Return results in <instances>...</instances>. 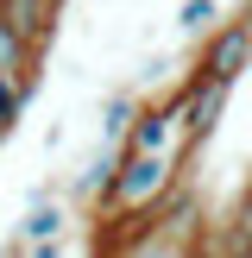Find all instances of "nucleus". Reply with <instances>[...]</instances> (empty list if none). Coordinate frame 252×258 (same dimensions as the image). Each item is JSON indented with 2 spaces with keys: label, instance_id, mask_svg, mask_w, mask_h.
Here are the masks:
<instances>
[{
  "label": "nucleus",
  "instance_id": "obj_1",
  "mask_svg": "<svg viewBox=\"0 0 252 258\" xmlns=\"http://www.w3.org/2000/svg\"><path fill=\"white\" fill-rule=\"evenodd\" d=\"M183 164L189 158H133V151H126L120 183H113L101 221H145V214H158L164 202L183 189Z\"/></svg>",
  "mask_w": 252,
  "mask_h": 258
},
{
  "label": "nucleus",
  "instance_id": "obj_2",
  "mask_svg": "<svg viewBox=\"0 0 252 258\" xmlns=\"http://www.w3.org/2000/svg\"><path fill=\"white\" fill-rule=\"evenodd\" d=\"M246 70H252V25H246V13H239V19H221V32L202 38L196 76H208V82H239Z\"/></svg>",
  "mask_w": 252,
  "mask_h": 258
},
{
  "label": "nucleus",
  "instance_id": "obj_3",
  "mask_svg": "<svg viewBox=\"0 0 252 258\" xmlns=\"http://www.w3.org/2000/svg\"><path fill=\"white\" fill-rule=\"evenodd\" d=\"M120 164H126V151L120 145H95L88 151V164L76 170V183H70V196L82 202V208H107V196H113V183H120Z\"/></svg>",
  "mask_w": 252,
  "mask_h": 258
},
{
  "label": "nucleus",
  "instance_id": "obj_4",
  "mask_svg": "<svg viewBox=\"0 0 252 258\" xmlns=\"http://www.w3.org/2000/svg\"><path fill=\"white\" fill-rule=\"evenodd\" d=\"M189 82H196V101H189V158H196V151L221 133V113H227L233 82H208V76H196V70H189Z\"/></svg>",
  "mask_w": 252,
  "mask_h": 258
},
{
  "label": "nucleus",
  "instance_id": "obj_5",
  "mask_svg": "<svg viewBox=\"0 0 252 258\" xmlns=\"http://www.w3.org/2000/svg\"><path fill=\"white\" fill-rule=\"evenodd\" d=\"M0 19H7L38 57H44L50 38H57V7H50V0H0Z\"/></svg>",
  "mask_w": 252,
  "mask_h": 258
},
{
  "label": "nucleus",
  "instance_id": "obj_6",
  "mask_svg": "<svg viewBox=\"0 0 252 258\" xmlns=\"http://www.w3.org/2000/svg\"><path fill=\"white\" fill-rule=\"evenodd\" d=\"M0 82H13V88H25V95H38V50L25 44L7 19H0Z\"/></svg>",
  "mask_w": 252,
  "mask_h": 258
},
{
  "label": "nucleus",
  "instance_id": "obj_7",
  "mask_svg": "<svg viewBox=\"0 0 252 258\" xmlns=\"http://www.w3.org/2000/svg\"><path fill=\"white\" fill-rule=\"evenodd\" d=\"M63 196H32L25 202V221H19V239L25 246H50V239H63Z\"/></svg>",
  "mask_w": 252,
  "mask_h": 258
},
{
  "label": "nucleus",
  "instance_id": "obj_8",
  "mask_svg": "<svg viewBox=\"0 0 252 258\" xmlns=\"http://www.w3.org/2000/svg\"><path fill=\"white\" fill-rule=\"evenodd\" d=\"M139 107H145V101H139L133 88H113V95L101 101V145H120V151H126V139H133V120H139Z\"/></svg>",
  "mask_w": 252,
  "mask_h": 258
},
{
  "label": "nucleus",
  "instance_id": "obj_9",
  "mask_svg": "<svg viewBox=\"0 0 252 258\" xmlns=\"http://www.w3.org/2000/svg\"><path fill=\"white\" fill-rule=\"evenodd\" d=\"M176 32H183V38L221 32V0H183V7H176Z\"/></svg>",
  "mask_w": 252,
  "mask_h": 258
},
{
  "label": "nucleus",
  "instance_id": "obj_10",
  "mask_svg": "<svg viewBox=\"0 0 252 258\" xmlns=\"http://www.w3.org/2000/svg\"><path fill=\"white\" fill-rule=\"evenodd\" d=\"M120 258H196V246H189V239H170V233H158V227H151V233L133 239Z\"/></svg>",
  "mask_w": 252,
  "mask_h": 258
},
{
  "label": "nucleus",
  "instance_id": "obj_11",
  "mask_svg": "<svg viewBox=\"0 0 252 258\" xmlns=\"http://www.w3.org/2000/svg\"><path fill=\"white\" fill-rule=\"evenodd\" d=\"M25 101H32V95H25V88H13V82H0V139H7L13 126L25 120Z\"/></svg>",
  "mask_w": 252,
  "mask_h": 258
},
{
  "label": "nucleus",
  "instance_id": "obj_12",
  "mask_svg": "<svg viewBox=\"0 0 252 258\" xmlns=\"http://www.w3.org/2000/svg\"><path fill=\"white\" fill-rule=\"evenodd\" d=\"M25 258H70V246H63V239H50V246H25Z\"/></svg>",
  "mask_w": 252,
  "mask_h": 258
},
{
  "label": "nucleus",
  "instance_id": "obj_13",
  "mask_svg": "<svg viewBox=\"0 0 252 258\" xmlns=\"http://www.w3.org/2000/svg\"><path fill=\"white\" fill-rule=\"evenodd\" d=\"M0 258H25V239H19V233H13V239H7V246H0Z\"/></svg>",
  "mask_w": 252,
  "mask_h": 258
},
{
  "label": "nucleus",
  "instance_id": "obj_14",
  "mask_svg": "<svg viewBox=\"0 0 252 258\" xmlns=\"http://www.w3.org/2000/svg\"><path fill=\"white\" fill-rule=\"evenodd\" d=\"M246 25H252V0H246Z\"/></svg>",
  "mask_w": 252,
  "mask_h": 258
},
{
  "label": "nucleus",
  "instance_id": "obj_15",
  "mask_svg": "<svg viewBox=\"0 0 252 258\" xmlns=\"http://www.w3.org/2000/svg\"><path fill=\"white\" fill-rule=\"evenodd\" d=\"M196 258H214V252H202V246H196Z\"/></svg>",
  "mask_w": 252,
  "mask_h": 258
},
{
  "label": "nucleus",
  "instance_id": "obj_16",
  "mask_svg": "<svg viewBox=\"0 0 252 258\" xmlns=\"http://www.w3.org/2000/svg\"><path fill=\"white\" fill-rule=\"evenodd\" d=\"M50 7H57V13H63V0H50Z\"/></svg>",
  "mask_w": 252,
  "mask_h": 258
}]
</instances>
